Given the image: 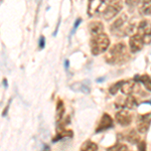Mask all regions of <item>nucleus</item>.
Wrapping results in <instances>:
<instances>
[{"mask_svg":"<svg viewBox=\"0 0 151 151\" xmlns=\"http://www.w3.org/2000/svg\"><path fill=\"white\" fill-rule=\"evenodd\" d=\"M129 58L127 47L124 42L116 43L105 55V60L109 65H122Z\"/></svg>","mask_w":151,"mask_h":151,"instance_id":"obj_1","label":"nucleus"},{"mask_svg":"<svg viewBox=\"0 0 151 151\" xmlns=\"http://www.w3.org/2000/svg\"><path fill=\"white\" fill-rule=\"evenodd\" d=\"M135 30V24L128 23V17L126 14H122L111 24L110 31L114 36H126L133 35Z\"/></svg>","mask_w":151,"mask_h":151,"instance_id":"obj_2","label":"nucleus"},{"mask_svg":"<svg viewBox=\"0 0 151 151\" xmlns=\"http://www.w3.org/2000/svg\"><path fill=\"white\" fill-rule=\"evenodd\" d=\"M91 52L94 55H99L108 50L110 45V38L105 32L100 33V35H92L91 40Z\"/></svg>","mask_w":151,"mask_h":151,"instance_id":"obj_3","label":"nucleus"},{"mask_svg":"<svg viewBox=\"0 0 151 151\" xmlns=\"http://www.w3.org/2000/svg\"><path fill=\"white\" fill-rule=\"evenodd\" d=\"M121 9H122V4H121L120 1H117V0L110 1L108 5H107L106 9L103 11V13L101 15L105 20L109 21L112 18L115 17L117 14L121 11Z\"/></svg>","mask_w":151,"mask_h":151,"instance_id":"obj_4","label":"nucleus"},{"mask_svg":"<svg viewBox=\"0 0 151 151\" xmlns=\"http://www.w3.org/2000/svg\"><path fill=\"white\" fill-rule=\"evenodd\" d=\"M137 33L141 36L145 45L151 42V22L147 19L141 20L137 27Z\"/></svg>","mask_w":151,"mask_h":151,"instance_id":"obj_5","label":"nucleus"},{"mask_svg":"<svg viewBox=\"0 0 151 151\" xmlns=\"http://www.w3.org/2000/svg\"><path fill=\"white\" fill-rule=\"evenodd\" d=\"M137 130L141 134H144L148 131L151 124V113L144 114V115H139L137 117Z\"/></svg>","mask_w":151,"mask_h":151,"instance_id":"obj_6","label":"nucleus"},{"mask_svg":"<svg viewBox=\"0 0 151 151\" xmlns=\"http://www.w3.org/2000/svg\"><path fill=\"white\" fill-rule=\"evenodd\" d=\"M132 114L130 113L128 110H120L119 112H117L115 115V120L119 125L123 126V127H127L132 122Z\"/></svg>","mask_w":151,"mask_h":151,"instance_id":"obj_7","label":"nucleus"},{"mask_svg":"<svg viewBox=\"0 0 151 151\" xmlns=\"http://www.w3.org/2000/svg\"><path fill=\"white\" fill-rule=\"evenodd\" d=\"M113 125L114 124H113V119H112V117L109 115V114L104 113L98 124V126H97L96 130H95V133H101V132H103V131L108 130V129L113 127Z\"/></svg>","mask_w":151,"mask_h":151,"instance_id":"obj_8","label":"nucleus"},{"mask_svg":"<svg viewBox=\"0 0 151 151\" xmlns=\"http://www.w3.org/2000/svg\"><path fill=\"white\" fill-rule=\"evenodd\" d=\"M144 41L141 38V36L138 35H133L129 40V47H130L131 52L136 53L138 52H140L141 50L144 47Z\"/></svg>","mask_w":151,"mask_h":151,"instance_id":"obj_9","label":"nucleus"},{"mask_svg":"<svg viewBox=\"0 0 151 151\" xmlns=\"http://www.w3.org/2000/svg\"><path fill=\"white\" fill-rule=\"evenodd\" d=\"M65 108L64 101L62 99H58L57 102V109H55V120H57V123H60L63 121L65 116Z\"/></svg>","mask_w":151,"mask_h":151,"instance_id":"obj_10","label":"nucleus"},{"mask_svg":"<svg viewBox=\"0 0 151 151\" xmlns=\"http://www.w3.org/2000/svg\"><path fill=\"white\" fill-rule=\"evenodd\" d=\"M73 136H74V133L72 130H67L65 127H60V129L58 130L57 135L53 137L52 142H58V140H62L64 138H72Z\"/></svg>","mask_w":151,"mask_h":151,"instance_id":"obj_11","label":"nucleus"},{"mask_svg":"<svg viewBox=\"0 0 151 151\" xmlns=\"http://www.w3.org/2000/svg\"><path fill=\"white\" fill-rule=\"evenodd\" d=\"M89 30L91 35H100L104 32V25L101 21H92L89 24Z\"/></svg>","mask_w":151,"mask_h":151,"instance_id":"obj_12","label":"nucleus"},{"mask_svg":"<svg viewBox=\"0 0 151 151\" xmlns=\"http://www.w3.org/2000/svg\"><path fill=\"white\" fill-rule=\"evenodd\" d=\"M73 90L75 92H83V93L89 94L91 91V88H90V81H85L83 83H76L75 85H73L72 87Z\"/></svg>","mask_w":151,"mask_h":151,"instance_id":"obj_13","label":"nucleus"},{"mask_svg":"<svg viewBox=\"0 0 151 151\" xmlns=\"http://www.w3.org/2000/svg\"><path fill=\"white\" fill-rule=\"evenodd\" d=\"M134 81L143 84V86L149 92H151V78L148 75H142V76L136 75L135 78H134Z\"/></svg>","mask_w":151,"mask_h":151,"instance_id":"obj_14","label":"nucleus"},{"mask_svg":"<svg viewBox=\"0 0 151 151\" xmlns=\"http://www.w3.org/2000/svg\"><path fill=\"white\" fill-rule=\"evenodd\" d=\"M139 12L142 15H151V0H141Z\"/></svg>","mask_w":151,"mask_h":151,"instance_id":"obj_15","label":"nucleus"},{"mask_svg":"<svg viewBox=\"0 0 151 151\" xmlns=\"http://www.w3.org/2000/svg\"><path fill=\"white\" fill-rule=\"evenodd\" d=\"M135 81L132 80V81H124L123 85H122V88H121V92L125 95H130L132 94L135 90Z\"/></svg>","mask_w":151,"mask_h":151,"instance_id":"obj_16","label":"nucleus"},{"mask_svg":"<svg viewBox=\"0 0 151 151\" xmlns=\"http://www.w3.org/2000/svg\"><path fill=\"white\" fill-rule=\"evenodd\" d=\"M80 151H98V145L91 140H87L83 143Z\"/></svg>","mask_w":151,"mask_h":151,"instance_id":"obj_17","label":"nucleus"},{"mask_svg":"<svg viewBox=\"0 0 151 151\" xmlns=\"http://www.w3.org/2000/svg\"><path fill=\"white\" fill-rule=\"evenodd\" d=\"M126 138H127V140L130 143H132V144H138V143H139L140 141H141L140 137H139V134L136 132L135 130L129 131V133L127 134Z\"/></svg>","mask_w":151,"mask_h":151,"instance_id":"obj_18","label":"nucleus"},{"mask_svg":"<svg viewBox=\"0 0 151 151\" xmlns=\"http://www.w3.org/2000/svg\"><path fill=\"white\" fill-rule=\"evenodd\" d=\"M137 106H138V102H137V100H136L135 97L130 96V95H129L127 98L125 99V107L126 108L135 109V108H137Z\"/></svg>","mask_w":151,"mask_h":151,"instance_id":"obj_19","label":"nucleus"},{"mask_svg":"<svg viewBox=\"0 0 151 151\" xmlns=\"http://www.w3.org/2000/svg\"><path fill=\"white\" fill-rule=\"evenodd\" d=\"M123 83H124V81H119V82L115 83V84H113L110 87V89H109V93H110L111 95H116L117 92H118L119 90H121Z\"/></svg>","mask_w":151,"mask_h":151,"instance_id":"obj_20","label":"nucleus"},{"mask_svg":"<svg viewBox=\"0 0 151 151\" xmlns=\"http://www.w3.org/2000/svg\"><path fill=\"white\" fill-rule=\"evenodd\" d=\"M108 151H128V147L125 144H121V143H118V144L112 146V147L108 148Z\"/></svg>","mask_w":151,"mask_h":151,"instance_id":"obj_21","label":"nucleus"},{"mask_svg":"<svg viewBox=\"0 0 151 151\" xmlns=\"http://www.w3.org/2000/svg\"><path fill=\"white\" fill-rule=\"evenodd\" d=\"M140 2V0H125L126 5L129 7H135L136 5H138Z\"/></svg>","mask_w":151,"mask_h":151,"instance_id":"obj_22","label":"nucleus"},{"mask_svg":"<svg viewBox=\"0 0 151 151\" xmlns=\"http://www.w3.org/2000/svg\"><path fill=\"white\" fill-rule=\"evenodd\" d=\"M81 22H82V19H81V18H78L77 20L75 21L74 27H73V29H72V32H70V35H74V32H75L76 30H77V28L79 27V25H80V24H81Z\"/></svg>","mask_w":151,"mask_h":151,"instance_id":"obj_23","label":"nucleus"},{"mask_svg":"<svg viewBox=\"0 0 151 151\" xmlns=\"http://www.w3.org/2000/svg\"><path fill=\"white\" fill-rule=\"evenodd\" d=\"M147 145H146V142L145 141H140L139 143H138V150L139 151H146L147 149Z\"/></svg>","mask_w":151,"mask_h":151,"instance_id":"obj_24","label":"nucleus"},{"mask_svg":"<svg viewBox=\"0 0 151 151\" xmlns=\"http://www.w3.org/2000/svg\"><path fill=\"white\" fill-rule=\"evenodd\" d=\"M45 47V36H40V40H38V47H40V50H42Z\"/></svg>","mask_w":151,"mask_h":151,"instance_id":"obj_25","label":"nucleus"},{"mask_svg":"<svg viewBox=\"0 0 151 151\" xmlns=\"http://www.w3.org/2000/svg\"><path fill=\"white\" fill-rule=\"evenodd\" d=\"M10 103H11V99L9 100V102H8V104H7V106H6V108H5V111H3V113H2V116H6V114H7V112H8L9 110V106H10Z\"/></svg>","mask_w":151,"mask_h":151,"instance_id":"obj_26","label":"nucleus"},{"mask_svg":"<svg viewBox=\"0 0 151 151\" xmlns=\"http://www.w3.org/2000/svg\"><path fill=\"white\" fill-rule=\"evenodd\" d=\"M69 65H70L69 60H65V70L69 69Z\"/></svg>","mask_w":151,"mask_h":151,"instance_id":"obj_27","label":"nucleus"},{"mask_svg":"<svg viewBox=\"0 0 151 151\" xmlns=\"http://www.w3.org/2000/svg\"><path fill=\"white\" fill-rule=\"evenodd\" d=\"M105 80H106V78L103 77V78H98L97 79V83H102V82H104Z\"/></svg>","mask_w":151,"mask_h":151,"instance_id":"obj_28","label":"nucleus"},{"mask_svg":"<svg viewBox=\"0 0 151 151\" xmlns=\"http://www.w3.org/2000/svg\"><path fill=\"white\" fill-rule=\"evenodd\" d=\"M3 86L5 87V88L8 87V85H7V80H6V79H4V80H3Z\"/></svg>","mask_w":151,"mask_h":151,"instance_id":"obj_29","label":"nucleus"},{"mask_svg":"<svg viewBox=\"0 0 151 151\" xmlns=\"http://www.w3.org/2000/svg\"><path fill=\"white\" fill-rule=\"evenodd\" d=\"M143 104H151L150 101H147V102H143Z\"/></svg>","mask_w":151,"mask_h":151,"instance_id":"obj_30","label":"nucleus"},{"mask_svg":"<svg viewBox=\"0 0 151 151\" xmlns=\"http://www.w3.org/2000/svg\"><path fill=\"white\" fill-rule=\"evenodd\" d=\"M94 1H95V0H89V4L92 3V2H94Z\"/></svg>","mask_w":151,"mask_h":151,"instance_id":"obj_31","label":"nucleus"},{"mask_svg":"<svg viewBox=\"0 0 151 151\" xmlns=\"http://www.w3.org/2000/svg\"><path fill=\"white\" fill-rule=\"evenodd\" d=\"M128 151H129V150H128Z\"/></svg>","mask_w":151,"mask_h":151,"instance_id":"obj_32","label":"nucleus"}]
</instances>
